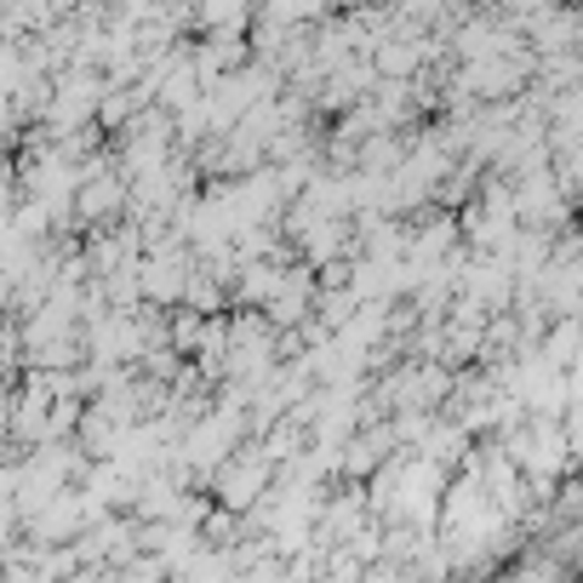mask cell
<instances>
[{
    "instance_id": "obj_1",
    "label": "cell",
    "mask_w": 583,
    "mask_h": 583,
    "mask_svg": "<svg viewBox=\"0 0 583 583\" xmlns=\"http://www.w3.org/2000/svg\"><path fill=\"white\" fill-rule=\"evenodd\" d=\"M418 58H424V41L412 34V41H384V46H377L372 52V69H377V75H412Z\"/></svg>"
}]
</instances>
